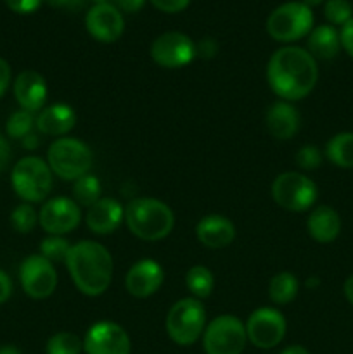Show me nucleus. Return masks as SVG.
Returning <instances> with one entry per match:
<instances>
[{
  "label": "nucleus",
  "instance_id": "f257e3e1",
  "mask_svg": "<svg viewBox=\"0 0 353 354\" xmlns=\"http://www.w3.org/2000/svg\"><path fill=\"white\" fill-rule=\"evenodd\" d=\"M266 78L270 88L282 99H303L317 83V62L310 52L301 47L279 48L270 57Z\"/></svg>",
  "mask_w": 353,
  "mask_h": 354
},
{
  "label": "nucleus",
  "instance_id": "f03ea898",
  "mask_svg": "<svg viewBox=\"0 0 353 354\" xmlns=\"http://www.w3.org/2000/svg\"><path fill=\"white\" fill-rule=\"evenodd\" d=\"M73 282L85 296L106 292L113 279V259L104 245L92 241L71 245L66 261Z\"/></svg>",
  "mask_w": 353,
  "mask_h": 354
},
{
  "label": "nucleus",
  "instance_id": "7ed1b4c3",
  "mask_svg": "<svg viewBox=\"0 0 353 354\" xmlns=\"http://www.w3.org/2000/svg\"><path fill=\"white\" fill-rule=\"evenodd\" d=\"M125 220L135 237L142 241H161L173 230L172 209L158 199H135L125 211Z\"/></svg>",
  "mask_w": 353,
  "mask_h": 354
},
{
  "label": "nucleus",
  "instance_id": "20e7f679",
  "mask_svg": "<svg viewBox=\"0 0 353 354\" xmlns=\"http://www.w3.org/2000/svg\"><path fill=\"white\" fill-rule=\"evenodd\" d=\"M47 165L62 180H78L92 168V152L76 138H59L48 147Z\"/></svg>",
  "mask_w": 353,
  "mask_h": 354
},
{
  "label": "nucleus",
  "instance_id": "39448f33",
  "mask_svg": "<svg viewBox=\"0 0 353 354\" xmlns=\"http://www.w3.org/2000/svg\"><path fill=\"white\" fill-rule=\"evenodd\" d=\"M314 28V12L303 2H287L277 7L266 19V31L277 41H296Z\"/></svg>",
  "mask_w": 353,
  "mask_h": 354
},
{
  "label": "nucleus",
  "instance_id": "423d86ee",
  "mask_svg": "<svg viewBox=\"0 0 353 354\" xmlns=\"http://www.w3.org/2000/svg\"><path fill=\"white\" fill-rule=\"evenodd\" d=\"M206 311L197 299L185 297L173 304L166 317V330L170 339L180 346H190L203 334Z\"/></svg>",
  "mask_w": 353,
  "mask_h": 354
},
{
  "label": "nucleus",
  "instance_id": "0eeeda50",
  "mask_svg": "<svg viewBox=\"0 0 353 354\" xmlns=\"http://www.w3.org/2000/svg\"><path fill=\"white\" fill-rule=\"evenodd\" d=\"M12 187L21 199L40 203L52 190V171L40 158H24L14 166Z\"/></svg>",
  "mask_w": 353,
  "mask_h": 354
},
{
  "label": "nucleus",
  "instance_id": "6e6552de",
  "mask_svg": "<svg viewBox=\"0 0 353 354\" xmlns=\"http://www.w3.org/2000/svg\"><path fill=\"white\" fill-rule=\"evenodd\" d=\"M246 341L248 334L242 322L232 315H221L208 325L203 346L206 354H241Z\"/></svg>",
  "mask_w": 353,
  "mask_h": 354
},
{
  "label": "nucleus",
  "instance_id": "1a4fd4ad",
  "mask_svg": "<svg viewBox=\"0 0 353 354\" xmlns=\"http://www.w3.org/2000/svg\"><path fill=\"white\" fill-rule=\"evenodd\" d=\"M272 197L287 211H307L317 201V185L301 173H282L272 183Z\"/></svg>",
  "mask_w": 353,
  "mask_h": 354
},
{
  "label": "nucleus",
  "instance_id": "9d476101",
  "mask_svg": "<svg viewBox=\"0 0 353 354\" xmlns=\"http://www.w3.org/2000/svg\"><path fill=\"white\" fill-rule=\"evenodd\" d=\"M151 55L163 68H182L196 57V44L180 31H168L152 41Z\"/></svg>",
  "mask_w": 353,
  "mask_h": 354
},
{
  "label": "nucleus",
  "instance_id": "9b49d317",
  "mask_svg": "<svg viewBox=\"0 0 353 354\" xmlns=\"http://www.w3.org/2000/svg\"><path fill=\"white\" fill-rule=\"evenodd\" d=\"M246 334L256 348H275L286 335V320L273 308H260L249 317Z\"/></svg>",
  "mask_w": 353,
  "mask_h": 354
},
{
  "label": "nucleus",
  "instance_id": "f8f14e48",
  "mask_svg": "<svg viewBox=\"0 0 353 354\" xmlns=\"http://www.w3.org/2000/svg\"><path fill=\"white\" fill-rule=\"evenodd\" d=\"M21 286L24 292L33 299H45L51 296L57 286V275H55L54 265L44 258V256H30L23 261L19 270Z\"/></svg>",
  "mask_w": 353,
  "mask_h": 354
},
{
  "label": "nucleus",
  "instance_id": "ddd939ff",
  "mask_svg": "<svg viewBox=\"0 0 353 354\" xmlns=\"http://www.w3.org/2000/svg\"><path fill=\"white\" fill-rule=\"evenodd\" d=\"M83 349L87 354H130V339L120 325L99 322L87 332Z\"/></svg>",
  "mask_w": 353,
  "mask_h": 354
},
{
  "label": "nucleus",
  "instance_id": "4468645a",
  "mask_svg": "<svg viewBox=\"0 0 353 354\" xmlns=\"http://www.w3.org/2000/svg\"><path fill=\"white\" fill-rule=\"evenodd\" d=\"M80 220H82V213H80L78 204L66 197H55L48 201L38 214L42 228L52 235L68 234L75 230Z\"/></svg>",
  "mask_w": 353,
  "mask_h": 354
},
{
  "label": "nucleus",
  "instance_id": "2eb2a0df",
  "mask_svg": "<svg viewBox=\"0 0 353 354\" xmlns=\"http://www.w3.org/2000/svg\"><path fill=\"white\" fill-rule=\"evenodd\" d=\"M85 26L96 40L113 44L123 35L125 21L120 9L111 3H96L87 12Z\"/></svg>",
  "mask_w": 353,
  "mask_h": 354
},
{
  "label": "nucleus",
  "instance_id": "dca6fc26",
  "mask_svg": "<svg viewBox=\"0 0 353 354\" xmlns=\"http://www.w3.org/2000/svg\"><path fill=\"white\" fill-rule=\"evenodd\" d=\"M165 273L152 259H142L135 263L127 273V290L135 297H149L161 287Z\"/></svg>",
  "mask_w": 353,
  "mask_h": 354
},
{
  "label": "nucleus",
  "instance_id": "f3484780",
  "mask_svg": "<svg viewBox=\"0 0 353 354\" xmlns=\"http://www.w3.org/2000/svg\"><path fill=\"white\" fill-rule=\"evenodd\" d=\"M14 95L24 111L42 109L47 99V83L37 71H23L14 82Z\"/></svg>",
  "mask_w": 353,
  "mask_h": 354
},
{
  "label": "nucleus",
  "instance_id": "a211bd4d",
  "mask_svg": "<svg viewBox=\"0 0 353 354\" xmlns=\"http://www.w3.org/2000/svg\"><path fill=\"white\" fill-rule=\"evenodd\" d=\"M196 235L201 244L211 249H220L230 244L235 237V227L228 218L211 214L203 218L196 227Z\"/></svg>",
  "mask_w": 353,
  "mask_h": 354
},
{
  "label": "nucleus",
  "instance_id": "6ab92c4d",
  "mask_svg": "<svg viewBox=\"0 0 353 354\" xmlns=\"http://www.w3.org/2000/svg\"><path fill=\"white\" fill-rule=\"evenodd\" d=\"M125 213L120 203L114 199H99L93 206L89 207L87 225L97 235L113 234L120 227Z\"/></svg>",
  "mask_w": 353,
  "mask_h": 354
},
{
  "label": "nucleus",
  "instance_id": "aec40b11",
  "mask_svg": "<svg viewBox=\"0 0 353 354\" xmlns=\"http://www.w3.org/2000/svg\"><path fill=\"white\" fill-rule=\"evenodd\" d=\"M266 128L279 140H289L300 128V114L287 102H277L266 111Z\"/></svg>",
  "mask_w": 353,
  "mask_h": 354
},
{
  "label": "nucleus",
  "instance_id": "412c9836",
  "mask_svg": "<svg viewBox=\"0 0 353 354\" xmlns=\"http://www.w3.org/2000/svg\"><path fill=\"white\" fill-rule=\"evenodd\" d=\"M76 123V114L66 104H55V106L47 107L38 114L37 124L38 130L44 135H52V137H59V135H66Z\"/></svg>",
  "mask_w": 353,
  "mask_h": 354
},
{
  "label": "nucleus",
  "instance_id": "4be33fe9",
  "mask_svg": "<svg viewBox=\"0 0 353 354\" xmlns=\"http://www.w3.org/2000/svg\"><path fill=\"white\" fill-rule=\"evenodd\" d=\"M339 232H341V220L332 207L318 206L317 209L311 211L308 218V234L311 239L327 244L338 237Z\"/></svg>",
  "mask_w": 353,
  "mask_h": 354
},
{
  "label": "nucleus",
  "instance_id": "5701e85b",
  "mask_svg": "<svg viewBox=\"0 0 353 354\" xmlns=\"http://www.w3.org/2000/svg\"><path fill=\"white\" fill-rule=\"evenodd\" d=\"M339 47H341V38H339V33L336 31L334 26L322 24V26H317L315 30L310 31L308 52H310L314 59L329 61V59L338 55Z\"/></svg>",
  "mask_w": 353,
  "mask_h": 354
},
{
  "label": "nucleus",
  "instance_id": "b1692460",
  "mask_svg": "<svg viewBox=\"0 0 353 354\" xmlns=\"http://www.w3.org/2000/svg\"><path fill=\"white\" fill-rule=\"evenodd\" d=\"M325 156L339 168H353V133H338L325 145Z\"/></svg>",
  "mask_w": 353,
  "mask_h": 354
},
{
  "label": "nucleus",
  "instance_id": "393cba45",
  "mask_svg": "<svg viewBox=\"0 0 353 354\" xmlns=\"http://www.w3.org/2000/svg\"><path fill=\"white\" fill-rule=\"evenodd\" d=\"M298 287H300V283H298V279L293 273H277L270 280L269 296L275 304H289L296 297Z\"/></svg>",
  "mask_w": 353,
  "mask_h": 354
},
{
  "label": "nucleus",
  "instance_id": "a878e982",
  "mask_svg": "<svg viewBox=\"0 0 353 354\" xmlns=\"http://www.w3.org/2000/svg\"><path fill=\"white\" fill-rule=\"evenodd\" d=\"M73 196L76 204L82 206H93L100 199V183L93 175H83L73 185Z\"/></svg>",
  "mask_w": 353,
  "mask_h": 354
},
{
  "label": "nucleus",
  "instance_id": "bb28decb",
  "mask_svg": "<svg viewBox=\"0 0 353 354\" xmlns=\"http://www.w3.org/2000/svg\"><path fill=\"white\" fill-rule=\"evenodd\" d=\"M185 283H187V289L194 294L196 297H208L213 290L215 286V279L211 275V272L204 266H194L187 272L185 277Z\"/></svg>",
  "mask_w": 353,
  "mask_h": 354
},
{
  "label": "nucleus",
  "instance_id": "cd10ccee",
  "mask_svg": "<svg viewBox=\"0 0 353 354\" xmlns=\"http://www.w3.org/2000/svg\"><path fill=\"white\" fill-rule=\"evenodd\" d=\"M83 342L71 332H59L47 342V354H80Z\"/></svg>",
  "mask_w": 353,
  "mask_h": 354
},
{
  "label": "nucleus",
  "instance_id": "c85d7f7f",
  "mask_svg": "<svg viewBox=\"0 0 353 354\" xmlns=\"http://www.w3.org/2000/svg\"><path fill=\"white\" fill-rule=\"evenodd\" d=\"M40 249H42V256H44L47 261L66 263L68 261L69 251H71V245H69V242L64 241V239L52 235V237L45 239V241L42 242Z\"/></svg>",
  "mask_w": 353,
  "mask_h": 354
},
{
  "label": "nucleus",
  "instance_id": "c756f323",
  "mask_svg": "<svg viewBox=\"0 0 353 354\" xmlns=\"http://www.w3.org/2000/svg\"><path fill=\"white\" fill-rule=\"evenodd\" d=\"M33 124H35V120H33V113H30V111H17V113H14L12 116L7 120V135L12 138H24L26 135L31 133V130H33Z\"/></svg>",
  "mask_w": 353,
  "mask_h": 354
},
{
  "label": "nucleus",
  "instance_id": "7c9ffc66",
  "mask_svg": "<svg viewBox=\"0 0 353 354\" xmlns=\"http://www.w3.org/2000/svg\"><path fill=\"white\" fill-rule=\"evenodd\" d=\"M325 19L336 26H345L353 17V7L348 0H327L324 6Z\"/></svg>",
  "mask_w": 353,
  "mask_h": 354
},
{
  "label": "nucleus",
  "instance_id": "2f4dec72",
  "mask_svg": "<svg viewBox=\"0 0 353 354\" xmlns=\"http://www.w3.org/2000/svg\"><path fill=\"white\" fill-rule=\"evenodd\" d=\"M37 220V211L30 204H21L10 214V223H12L14 230H17L19 234H28V232L33 230Z\"/></svg>",
  "mask_w": 353,
  "mask_h": 354
},
{
  "label": "nucleus",
  "instance_id": "473e14b6",
  "mask_svg": "<svg viewBox=\"0 0 353 354\" xmlns=\"http://www.w3.org/2000/svg\"><path fill=\"white\" fill-rule=\"evenodd\" d=\"M296 165L303 169H315L322 165V154L314 145H305L298 151Z\"/></svg>",
  "mask_w": 353,
  "mask_h": 354
},
{
  "label": "nucleus",
  "instance_id": "72a5a7b5",
  "mask_svg": "<svg viewBox=\"0 0 353 354\" xmlns=\"http://www.w3.org/2000/svg\"><path fill=\"white\" fill-rule=\"evenodd\" d=\"M10 10L17 14H31L42 6L44 0H3Z\"/></svg>",
  "mask_w": 353,
  "mask_h": 354
},
{
  "label": "nucleus",
  "instance_id": "f704fd0d",
  "mask_svg": "<svg viewBox=\"0 0 353 354\" xmlns=\"http://www.w3.org/2000/svg\"><path fill=\"white\" fill-rule=\"evenodd\" d=\"M151 2L156 9L163 10V12L173 14L185 9V7L190 3V0H151Z\"/></svg>",
  "mask_w": 353,
  "mask_h": 354
},
{
  "label": "nucleus",
  "instance_id": "c9c22d12",
  "mask_svg": "<svg viewBox=\"0 0 353 354\" xmlns=\"http://www.w3.org/2000/svg\"><path fill=\"white\" fill-rule=\"evenodd\" d=\"M339 38H341V47L348 52L350 57H353V17L341 28Z\"/></svg>",
  "mask_w": 353,
  "mask_h": 354
},
{
  "label": "nucleus",
  "instance_id": "e433bc0d",
  "mask_svg": "<svg viewBox=\"0 0 353 354\" xmlns=\"http://www.w3.org/2000/svg\"><path fill=\"white\" fill-rule=\"evenodd\" d=\"M217 52H218V45L217 41L211 40V38H204V40H201L199 44L196 45V55L199 54L201 57L204 59H211Z\"/></svg>",
  "mask_w": 353,
  "mask_h": 354
},
{
  "label": "nucleus",
  "instance_id": "4c0bfd02",
  "mask_svg": "<svg viewBox=\"0 0 353 354\" xmlns=\"http://www.w3.org/2000/svg\"><path fill=\"white\" fill-rule=\"evenodd\" d=\"M10 83V66L6 59L0 57V97L6 93Z\"/></svg>",
  "mask_w": 353,
  "mask_h": 354
},
{
  "label": "nucleus",
  "instance_id": "58836bf2",
  "mask_svg": "<svg viewBox=\"0 0 353 354\" xmlns=\"http://www.w3.org/2000/svg\"><path fill=\"white\" fill-rule=\"evenodd\" d=\"M10 292H12V282H10L9 275L0 270V304L9 299Z\"/></svg>",
  "mask_w": 353,
  "mask_h": 354
},
{
  "label": "nucleus",
  "instance_id": "ea45409f",
  "mask_svg": "<svg viewBox=\"0 0 353 354\" xmlns=\"http://www.w3.org/2000/svg\"><path fill=\"white\" fill-rule=\"evenodd\" d=\"M47 2L51 3L52 7H55V9L78 10V9H82L83 3H85L87 0H47Z\"/></svg>",
  "mask_w": 353,
  "mask_h": 354
},
{
  "label": "nucleus",
  "instance_id": "a19ab883",
  "mask_svg": "<svg viewBox=\"0 0 353 354\" xmlns=\"http://www.w3.org/2000/svg\"><path fill=\"white\" fill-rule=\"evenodd\" d=\"M116 3L121 10H125L128 14H134L144 7L145 0H116Z\"/></svg>",
  "mask_w": 353,
  "mask_h": 354
},
{
  "label": "nucleus",
  "instance_id": "79ce46f5",
  "mask_svg": "<svg viewBox=\"0 0 353 354\" xmlns=\"http://www.w3.org/2000/svg\"><path fill=\"white\" fill-rule=\"evenodd\" d=\"M9 161H10V147L9 144H7L6 138L0 135V173L7 168Z\"/></svg>",
  "mask_w": 353,
  "mask_h": 354
},
{
  "label": "nucleus",
  "instance_id": "37998d69",
  "mask_svg": "<svg viewBox=\"0 0 353 354\" xmlns=\"http://www.w3.org/2000/svg\"><path fill=\"white\" fill-rule=\"evenodd\" d=\"M343 290H345V296H346V299L350 301V304H353V275L346 279Z\"/></svg>",
  "mask_w": 353,
  "mask_h": 354
},
{
  "label": "nucleus",
  "instance_id": "c03bdc74",
  "mask_svg": "<svg viewBox=\"0 0 353 354\" xmlns=\"http://www.w3.org/2000/svg\"><path fill=\"white\" fill-rule=\"evenodd\" d=\"M38 144H40V140H38V137L35 133H30V135H26V137L23 138V145L26 149H35V147H38Z\"/></svg>",
  "mask_w": 353,
  "mask_h": 354
},
{
  "label": "nucleus",
  "instance_id": "a18cd8bd",
  "mask_svg": "<svg viewBox=\"0 0 353 354\" xmlns=\"http://www.w3.org/2000/svg\"><path fill=\"white\" fill-rule=\"evenodd\" d=\"M280 354H310V353H308L305 348H301V346H289V348L284 349Z\"/></svg>",
  "mask_w": 353,
  "mask_h": 354
},
{
  "label": "nucleus",
  "instance_id": "49530a36",
  "mask_svg": "<svg viewBox=\"0 0 353 354\" xmlns=\"http://www.w3.org/2000/svg\"><path fill=\"white\" fill-rule=\"evenodd\" d=\"M0 354H21L19 349L14 348V346H2L0 348Z\"/></svg>",
  "mask_w": 353,
  "mask_h": 354
},
{
  "label": "nucleus",
  "instance_id": "de8ad7c7",
  "mask_svg": "<svg viewBox=\"0 0 353 354\" xmlns=\"http://www.w3.org/2000/svg\"><path fill=\"white\" fill-rule=\"evenodd\" d=\"M322 2H324V0H303L305 6H308L310 9H311V7H315V6H320Z\"/></svg>",
  "mask_w": 353,
  "mask_h": 354
},
{
  "label": "nucleus",
  "instance_id": "09e8293b",
  "mask_svg": "<svg viewBox=\"0 0 353 354\" xmlns=\"http://www.w3.org/2000/svg\"><path fill=\"white\" fill-rule=\"evenodd\" d=\"M307 286H308V287H317V286H318V279H310V280H308V282H307Z\"/></svg>",
  "mask_w": 353,
  "mask_h": 354
},
{
  "label": "nucleus",
  "instance_id": "8fccbe9b",
  "mask_svg": "<svg viewBox=\"0 0 353 354\" xmlns=\"http://www.w3.org/2000/svg\"><path fill=\"white\" fill-rule=\"evenodd\" d=\"M92 2H96V3H106L107 0H92Z\"/></svg>",
  "mask_w": 353,
  "mask_h": 354
}]
</instances>
